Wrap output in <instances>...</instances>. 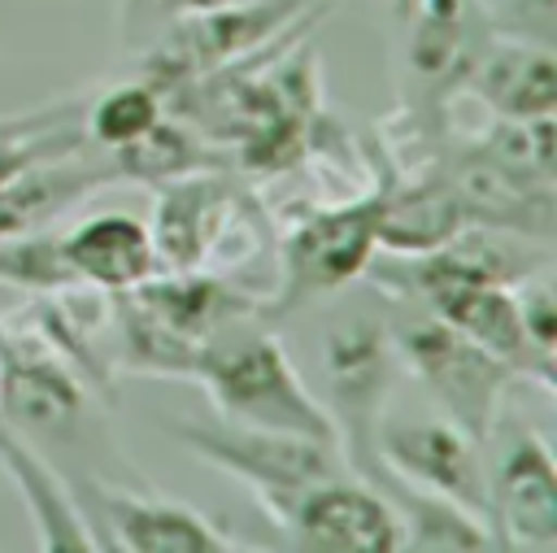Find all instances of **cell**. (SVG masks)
<instances>
[{"mask_svg":"<svg viewBox=\"0 0 557 553\" xmlns=\"http://www.w3.org/2000/svg\"><path fill=\"white\" fill-rule=\"evenodd\" d=\"M165 431L191 457H200L205 466L244 483L270 518L309 483L348 470L339 444L309 440V435L244 427V422H226V418H213V422L178 418V422H165Z\"/></svg>","mask_w":557,"mask_h":553,"instance_id":"obj_4","label":"cell"},{"mask_svg":"<svg viewBox=\"0 0 557 553\" xmlns=\"http://www.w3.org/2000/svg\"><path fill=\"white\" fill-rule=\"evenodd\" d=\"M374 475H387L396 483L444 496L487 523L483 440H474L444 414H431V418H387L383 414L379 431H374Z\"/></svg>","mask_w":557,"mask_h":553,"instance_id":"obj_9","label":"cell"},{"mask_svg":"<svg viewBox=\"0 0 557 553\" xmlns=\"http://www.w3.org/2000/svg\"><path fill=\"white\" fill-rule=\"evenodd\" d=\"M513 296H518V327H522V353H527L522 383L553 392L557 388V305H553L548 266L518 279Z\"/></svg>","mask_w":557,"mask_h":553,"instance_id":"obj_21","label":"cell"},{"mask_svg":"<svg viewBox=\"0 0 557 553\" xmlns=\"http://www.w3.org/2000/svg\"><path fill=\"white\" fill-rule=\"evenodd\" d=\"M157 4L161 0H122L117 4V35L126 52H139L157 35Z\"/></svg>","mask_w":557,"mask_h":553,"instance_id":"obj_22","label":"cell"},{"mask_svg":"<svg viewBox=\"0 0 557 553\" xmlns=\"http://www.w3.org/2000/svg\"><path fill=\"white\" fill-rule=\"evenodd\" d=\"M57 248L74 283L87 292H104V296L126 292L161 270L148 222H139L135 213H117V209L74 222L65 235H57Z\"/></svg>","mask_w":557,"mask_h":553,"instance_id":"obj_16","label":"cell"},{"mask_svg":"<svg viewBox=\"0 0 557 553\" xmlns=\"http://www.w3.org/2000/svg\"><path fill=\"white\" fill-rule=\"evenodd\" d=\"M274 527L287 536L292 549H305V553H400L405 549L396 509L370 479L352 470L318 479L305 492H296L274 514Z\"/></svg>","mask_w":557,"mask_h":553,"instance_id":"obj_11","label":"cell"},{"mask_svg":"<svg viewBox=\"0 0 557 553\" xmlns=\"http://www.w3.org/2000/svg\"><path fill=\"white\" fill-rule=\"evenodd\" d=\"M0 470L9 475V483L17 488V496L26 505L39 549H48V553H91V549H100L74 488L9 422H0Z\"/></svg>","mask_w":557,"mask_h":553,"instance_id":"obj_17","label":"cell"},{"mask_svg":"<svg viewBox=\"0 0 557 553\" xmlns=\"http://www.w3.org/2000/svg\"><path fill=\"white\" fill-rule=\"evenodd\" d=\"M379 257V183L352 200L305 209L274 244V300L265 314L339 296Z\"/></svg>","mask_w":557,"mask_h":553,"instance_id":"obj_3","label":"cell"},{"mask_svg":"<svg viewBox=\"0 0 557 553\" xmlns=\"http://www.w3.org/2000/svg\"><path fill=\"white\" fill-rule=\"evenodd\" d=\"M370 483L396 509L400 531H405V549H422V553H483V549H500L492 527L483 518H474L470 509H461V505H453L444 496H431L422 488L396 483L387 475H374Z\"/></svg>","mask_w":557,"mask_h":553,"instance_id":"obj_19","label":"cell"},{"mask_svg":"<svg viewBox=\"0 0 557 553\" xmlns=\"http://www.w3.org/2000/svg\"><path fill=\"white\" fill-rule=\"evenodd\" d=\"M157 209H152V244L161 257V270H209L222 261L226 244L235 235L261 231V209L248 192L235 183L191 170L170 183H157Z\"/></svg>","mask_w":557,"mask_h":553,"instance_id":"obj_10","label":"cell"},{"mask_svg":"<svg viewBox=\"0 0 557 553\" xmlns=\"http://www.w3.org/2000/svg\"><path fill=\"white\" fill-rule=\"evenodd\" d=\"M74 496L100 540V549H126V553H231L239 549L226 540L222 527H213L205 514H196L183 501L78 479Z\"/></svg>","mask_w":557,"mask_h":553,"instance_id":"obj_12","label":"cell"},{"mask_svg":"<svg viewBox=\"0 0 557 553\" xmlns=\"http://www.w3.org/2000/svg\"><path fill=\"white\" fill-rule=\"evenodd\" d=\"M461 226H470L440 157H422L418 170L379 179V253L413 257L448 244Z\"/></svg>","mask_w":557,"mask_h":553,"instance_id":"obj_14","label":"cell"},{"mask_svg":"<svg viewBox=\"0 0 557 553\" xmlns=\"http://www.w3.org/2000/svg\"><path fill=\"white\" fill-rule=\"evenodd\" d=\"M400 22V126L413 144L435 152L448 131V109L466 96V83L496 30L483 0H413Z\"/></svg>","mask_w":557,"mask_h":553,"instance_id":"obj_2","label":"cell"},{"mask_svg":"<svg viewBox=\"0 0 557 553\" xmlns=\"http://www.w3.org/2000/svg\"><path fill=\"white\" fill-rule=\"evenodd\" d=\"M400 357L392 344V327L370 314L352 309L335 318L322 335V379H326V414L339 435V453L352 475H374V431L387 414V392L396 383Z\"/></svg>","mask_w":557,"mask_h":553,"instance_id":"obj_6","label":"cell"},{"mask_svg":"<svg viewBox=\"0 0 557 553\" xmlns=\"http://www.w3.org/2000/svg\"><path fill=\"white\" fill-rule=\"evenodd\" d=\"M326 0H239L218 13L174 17L144 44L148 48L144 78H152L170 100L178 87H187L222 65L248 61L274 35L292 30V22L300 13H313Z\"/></svg>","mask_w":557,"mask_h":553,"instance_id":"obj_8","label":"cell"},{"mask_svg":"<svg viewBox=\"0 0 557 553\" xmlns=\"http://www.w3.org/2000/svg\"><path fill=\"white\" fill-rule=\"evenodd\" d=\"M487 523L500 549H557V457L548 440L518 414H496L483 435Z\"/></svg>","mask_w":557,"mask_h":553,"instance_id":"obj_7","label":"cell"},{"mask_svg":"<svg viewBox=\"0 0 557 553\" xmlns=\"http://www.w3.org/2000/svg\"><path fill=\"white\" fill-rule=\"evenodd\" d=\"M83 148L87 144H78L70 152H52L0 183V239L44 231L52 218H61L78 200H87L96 187L122 179L109 152L87 157Z\"/></svg>","mask_w":557,"mask_h":553,"instance_id":"obj_15","label":"cell"},{"mask_svg":"<svg viewBox=\"0 0 557 553\" xmlns=\"http://www.w3.org/2000/svg\"><path fill=\"white\" fill-rule=\"evenodd\" d=\"M191 383L209 392L218 418L226 422L339 444L326 405L305 388L283 340L265 327L261 314H244L218 327L191 361Z\"/></svg>","mask_w":557,"mask_h":553,"instance_id":"obj_1","label":"cell"},{"mask_svg":"<svg viewBox=\"0 0 557 553\" xmlns=\"http://www.w3.org/2000/svg\"><path fill=\"white\" fill-rule=\"evenodd\" d=\"M87 414L83 374L30 327L0 331V422L30 435H74Z\"/></svg>","mask_w":557,"mask_h":553,"instance_id":"obj_13","label":"cell"},{"mask_svg":"<svg viewBox=\"0 0 557 553\" xmlns=\"http://www.w3.org/2000/svg\"><path fill=\"white\" fill-rule=\"evenodd\" d=\"M165 91L152 78H131L117 87H104L100 96L83 100V131L87 144L117 152L126 144H135L139 135H148L161 118H165Z\"/></svg>","mask_w":557,"mask_h":553,"instance_id":"obj_20","label":"cell"},{"mask_svg":"<svg viewBox=\"0 0 557 553\" xmlns=\"http://www.w3.org/2000/svg\"><path fill=\"white\" fill-rule=\"evenodd\" d=\"M409 4H413V0H396V13H405V9H409Z\"/></svg>","mask_w":557,"mask_h":553,"instance_id":"obj_24","label":"cell"},{"mask_svg":"<svg viewBox=\"0 0 557 553\" xmlns=\"http://www.w3.org/2000/svg\"><path fill=\"white\" fill-rule=\"evenodd\" d=\"M466 96H474L492 118H553L557 109V61L553 48L531 39L496 35L492 48L479 57Z\"/></svg>","mask_w":557,"mask_h":553,"instance_id":"obj_18","label":"cell"},{"mask_svg":"<svg viewBox=\"0 0 557 553\" xmlns=\"http://www.w3.org/2000/svg\"><path fill=\"white\" fill-rule=\"evenodd\" d=\"M239 0H161L157 4V30L174 17H200V13H218V9H231Z\"/></svg>","mask_w":557,"mask_h":553,"instance_id":"obj_23","label":"cell"},{"mask_svg":"<svg viewBox=\"0 0 557 553\" xmlns=\"http://www.w3.org/2000/svg\"><path fill=\"white\" fill-rule=\"evenodd\" d=\"M387 327L400 366L426 388L431 405L444 418H453L461 431L483 440L496 414L505 409V392L518 383L513 370L500 357H492L483 344H474L470 335H461L457 327H448L444 318L418 305Z\"/></svg>","mask_w":557,"mask_h":553,"instance_id":"obj_5","label":"cell"}]
</instances>
